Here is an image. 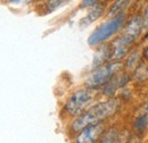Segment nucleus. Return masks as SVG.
Segmentation results:
<instances>
[{
    "mask_svg": "<svg viewBox=\"0 0 148 143\" xmlns=\"http://www.w3.org/2000/svg\"><path fill=\"white\" fill-rule=\"evenodd\" d=\"M103 13H104V6L103 5H100L99 2L93 5V7L90 9V12L87 14V16L81 20V25L82 26H87V25L91 24L92 22H95L96 19H98L100 17L103 15Z\"/></svg>",
    "mask_w": 148,
    "mask_h": 143,
    "instance_id": "10",
    "label": "nucleus"
},
{
    "mask_svg": "<svg viewBox=\"0 0 148 143\" xmlns=\"http://www.w3.org/2000/svg\"><path fill=\"white\" fill-rule=\"evenodd\" d=\"M137 61H138V52H137V51H133L132 54H130L128 60H127V66H128V68H130V69L136 68Z\"/></svg>",
    "mask_w": 148,
    "mask_h": 143,
    "instance_id": "13",
    "label": "nucleus"
},
{
    "mask_svg": "<svg viewBox=\"0 0 148 143\" xmlns=\"http://www.w3.org/2000/svg\"><path fill=\"white\" fill-rule=\"evenodd\" d=\"M117 108H119V101L116 99H108L106 101L96 104L84 112H82L74 121L72 128L75 132H80L88 126L101 123V121L114 115L117 111Z\"/></svg>",
    "mask_w": 148,
    "mask_h": 143,
    "instance_id": "1",
    "label": "nucleus"
},
{
    "mask_svg": "<svg viewBox=\"0 0 148 143\" xmlns=\"http://www.w3.org/2000/svg\"><path fill=\"white\" fill-rule=\"evenodd\" d=\"M143 29H148V6L146 7V10L144 13L143 18Z\"/></svg>",
    "mask_w": 148,
    "mask_h": 143,
    "instance_id": "15",
    "label": "nucleus"
},
{
    "mask_svg": "<svg viewBox=\"0 0 148 143\" xmlns=\"http://www.w3.org/2000/svg\"><path fill=\"white\" fill-rule=\"evenodd\" d=\"M104 132L105 125L103 123L88 126L80 131V133L76 136V143H96Z\"/></svg>",
    "mask_w": 148,
    "mask_h": 143,
    "instance_id": "5",
    "label": "nucleus"
},
{
    "mask_svg": "<svg viewBox=\"0 0 148 143\" xmlns=\"http://www.w3.org/2000/svg\"><path fill=\"white\" fill-rule=\"evenodd\" d=\"M129 82V76L127 74H122V75H115L111 81L105 85L104 93L106 95H113L115 93V91L120 89L121 86L125 85Z\"/></svg>",
    "mask_w": 148,
    "mask_h": 143,
    "instance_id": "8",
    "label": "nucleus"
},
{
    "mask_svg": "<svg viewBox=\"0 0 148 143\" xmlns=\"http://www.w3.org/2000/svg\"><path fill=\"white\" fill-rule=\"evenodd\" d=\"M95 98V91L90 88L81 89L75 91L73 94L70 97L65 105V110L72 115V116H80L81 112L84 110Z\"/></svg>",
    "mask_w": 148,
    "mask_h": 143,
    "instance_id": "4",
    "label": "nucleus"
},
{
    "mask_svg": "<svg viewBox=\"0 0 148 143\" xmlns=\"http://www.w3.org/2000/svg\"><path fill=\"white\" fill-rule=\"evenodd\" d=\"M108 58H112V49L108 46H103L98 49V51L95 54L93 58V66L99 67L105 65V63L107 61Z\"/></svg>",
    "mask_w": 148,
    "mask_h": 143,
    "instance_id": "9",
    "label": "nucleus"
},
{
    "mask_svg": "<svg viewBox=\"0 0 148 143\" xmlns=\"http://www.w3.org/2000/svg\"><path fill=\"white\" fill-rule=\"evenodd\" d=\"M128 3H129V1H116V2H114L111 10H110V16L114 18L119 16V15H121V14H123L122 12L128 6Z\"/></svg>",
    "mask_w": 148,
    "mask_h": 143,
    "instance_id": "12",
    "label": "nucleus"
},
{
    "mask_svg": "<svg viewBox=\"0 0 148 143\" xmlns=\"http://www.w3.org/2000/svg\"><path fill=\"white\" fill-rule=\"evenodd\" d=\"M121 66H122V64L120 61H114V63L105 64L103 66L97 67L87 80L88 88L92 89V88H97V86L106 85L115 76V74L121 69Z\"/></svg>",
    "mask_w": 148,
    "mask_h": 143,
    "instance_id": "3",
    "label": "nucleus"
},
{
    "mask_svg": "<svg viewBox=\"0 0 148 143\" xmlns=\"http://www.w3.org/2000/svg\"><path fill=\"white\" fill-rule=\"evenodd\" d=\"M125 16L124 14H121L116 17L112 18L111 20L103 23L99 27L96 29V31L93 32L91 35L89 36L88 42L90 46H96L99 44L104 41H106L107 39H110L112 35H114L123 25Z\"/></svg>",
    "mask_w": 148,
    "mask_h": 143,
    "instance_id": "2",
    "label": "nucleus"
},
{
    "mask_svg": "<svg viewBox=\"0 0 148 143\" xmlns=\"http://www.w3.org/2000/svg\"><path fill=\"white\" fill-rule=\"evenodd\" d=\"M96 3H98V2H97V1H83V2H82V7L89 6V5H96Z\"/></svg>",
    "mask_w": 148,
    "mask_h": 143,
    "instance_id": "16",
    "label": "nucleus"
},
{
    "mask_svg": "<svg viewBox=\"0 0 148 143\" xmlns=\"http://www.w3.org/2000/svg\"><path fill=\"white\" fill-rule=\"evenodd\" d=\"M134 129H136V132L138 133V134H143V133H145V131H146V128H147L148 126V117L146 114H144V115H140L139 117H137V119H136V122H134Z\"/></svg>",
    "mask_w": 148,
    "mask_h": 143,
    "instance_id": "11",
    "label": "nucleus"
},
{
    "mask_svg": "<svg viewBox=\"0 0 148 143\" xmlns=\"http://www.w3.org/2000/svg\"><path fill=\"white\" fill-rule=\"evenodd\" d=\"M143 30V18L140 16H134L128 23L125 32L123 33V35L128 37L131 41H136V39L140 34V31Z\"/></svg>",
    "mask_w": 148,
    "mask_h": 143,
    "instance_id": "7",
    "label": "nucleus"
},
{
    "mask_svg": "<svg viewBox=\"0 0 148 143\" xmlns=\"http://www.w3.org/2000/svg\"><path fill=\"white\" fill-rule=\"evenodd\" d=\"M100 143H114L113 139H106V140H103Z\"/></svg>",
    "mask_w": 148,
    "mask_h": 143,
    "instance_id": "17",
    "label": "nucleus"
},
{
    "mask_svg": "<svg viewBox=\"0 0 148 143\" xmlns=\"http://www.w3.org/2000/svg\"><path fill=\"white\" fill-rule=\"evenodd\" d=\"M63 3H65V2H64V1H49V2H47L48 10H49V12H53V10H55L56 8L60 7Z\"/></svg>",
    "mask_w": 148,
    "mask_h": 143,
    "instance_id": "14",
    "label": "nucleus"
},
{
    "mask_svg": "<svg viewBox=\"0 0 148 143\" xmlns=\"http://www.w3.org/2000/svg\"><path fill=\"white\" fill-rule=\"evenodd\" d=\"M143 56L145 57V58H148V47L144 50V52H143Z\"/></svg>",
    "mask_w": 148,
    "mask_h": 143,
    "instance_id": "18",
    "label": "nucleus"
},
{
    "mask_svg": "<svg viewBox=\"0 0 148 143\" xmlns=\"http://www.w3.org/2000/svg\"><path fill=\"white\" fill-rule=\"evenodd\" d=\"M133 41L129 40L128 37L122 35L120 36L117 40L114 41L113 43V48H112V58L115 60H119L121 58H123L125 54H128L130 47L132 46Z\"/></svg>",
    "mask_w": 148,
    "mask_h": 143,
    "instance_id": "6",
    "label": "nucleus"
}]
</instances>
